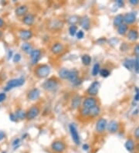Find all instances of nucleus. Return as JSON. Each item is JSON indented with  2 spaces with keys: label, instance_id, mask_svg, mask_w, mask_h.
<instances>
[{
  "label": "nucleus",
  "instance_id": "nucleus-1",
  "mask_svg": "<svg viewBox=\"0 0 139 153\" xmlns=\"http://www.w3.org/2000/svg\"><path fill=\"white\" fill-rule=\"evenodd\" d=\"M50 74V67L47 64H41L37 67L35 70V75L39 78H46Z\"/></svg>",
  "mask_w": 139,
  "mask_h": 153
},
{
  "label": "nucleus",
  "instance_id": "nucleus-2",
  "mask_svg": "<svg viewBox=\"0 0 139 153\" xmlns=\"http://www.w3.org/2000/svg\"><path fill=\"white\" fill-rule=\"evenodd\" d=\"M42 87L43 89L48 91H53L55 89H57L58 87V81L57 80L54 78V77H51L47 80L46 81L42 84Z\"/></svg>",
  "mask_w": 139,
  "mask_h": 153
},
{
  "label": "nucleus",
  "instance_id": "nucleus-3",
  "mask_svg": "<svg viewBox=\"0 0 139 153\" xmlns=\"http://www.w3.org/2000/svg\"><path fill=\"white\" fill-rule=\"evenodd\" d=\"M25 83V79L24 78H16V79H12L7 82L6 87H5V90H9L15 87H18L24 84Z\"/></svg>",
  "mask_w": 139,
  "mask_h": 153
},
{
  "label": "nucleus",
  "instance_id": "nucleus-4",
  "mask_svg": "<svg viewBox=\"0 0 139 153\" xmlns=\"http://www.w3.org/2000/svg\"><path fill=\"white\" fill-rule=\"evenodd\" d=\"M51 148H52V150L54 152L62 153L63 152L65 151L66 145L63 141L57 140V141H54V142L51 144Z\"/></svg>",
  "mask_w": 139,
  "mask_h": 153
},
{
  "label": "nucleus",
  "instance_id": "nucleus-5",
  "mask_svg": "<svg viewBox=\"0 0 139 153\" xmlns=\"http://www.w3.org/2000/svg\"><path fill=\"white\" fill-rule=\"evenodd\" d=\"M69 128H70V132L72 139H73V141H74V143L76 145H79L80 144V135H79V133L77 132L76 126L74 124H70Z\"/></svg>",
  "mask_w": 139,
  "mask_h": 153
},
{
  "label": "nucleus",
  "instance_id": "nucleus-6",
  "mask_svg": "<svg viewBox=\"0 0 139 153\" xmlns=\"http://www.w3.org/2000/svg\"><path fill=\"white\" fill-rule=\"evenodd\" d=\"M40 113V109L39 107L34 105L29 108L26 112V118L28 120H33L37 118Z\"/></svg>",
  "mask_w": 139,
  "mask_h": 153
},
{
  "label": "nucleus",
  "instance_id": "nucleus-7",
  "mask_svg": "<svg viewBox=\"0 0 139 153\" xmlns=\"http://www.w3.org/2000/svg\"><path fill=\"white\" fill-rule=\"evenodd\" d=\"M99 87H100V83L98 81H94L92 83L90 86L88 87L87 92L90 96H95L98 94L99 91Z\"/></svg>",
  "mask_w": 139,
  "mask_h": 153
},
{
  "label": "nucleus",
  "instance_id": "nucleus-8",
  "mask_svg": "<svg viewBox=\"0 0 139 153\" xmlns=\"http://www.w3.org/2000/svg\"><path fill=\"white\" fill-rule=\"evenodd\" d=\"M41 50H33L30 53V61L33 65H36L41 58Z\"/></svg>",
  "mask_w": 139,
  "mask_h": 153
},
{
  "label": "nucleus",
  "instance_id": "nucleus-9",
  "mask_svg": "<svg viewBox=\"0 0 139 153\" xmlns=\"http://www.w3.org/2000/svg\"><path fill=\"white\" fill-rule=\"evenodd\" d=\"M107 125V120L104 118H100L96 123V131L98 133H103L106 129Z\"/></svg>",
  "mask_w": 139,
  "mask_h": 153
},
{
  "label": "nucleus",
  "instance_id": "nucleus-10",
  "mask_svg": "<svg viewBox=\"0 0 139 153\" xmlns=\"http://www.w3.org/2000/svg\"><path fill=\"white\" fill-rule=\"evenodd\" d=\"M33 32L29 29H21L19 33V37L23 41H27L33 37Z\"/></svg>",
  "mask_w": 139,
  "mask_h": 153
},
{
  "label": "nucleus",
  "instance_id": "nucleus-11",
  "mask_svg": "<svg viewBox=\"0 0 139 153\" xmlns=\"http://www.w3.org/2000/svg\"><path fill=\"white\" fill-rule=\"evenodd\" d=\"M96 105H97V100L94 98H92V97L86 98L83 102V108L88 109V110H90V108Z\"/></svg>",
  "mask_w": 139,
  "mask_h": 153
},
{
  "label": "nucleus",
  "instance_id": "nucleus-12",
  "mask_svg": "<svg viewBox=\"0 0 139 153\" xmlns=\"http://www.w3.org/2000/svg\"><path fill=\"white\" fill-rule=\"evenodd\" d=\"M22 21L25 25L31 27L33 25L35 22V16L33 13H27L26 16H23Z\"/></svg>",
  "mask_w": 139,
  "mask_h": 153
},
{
  "label": "nucleus",
  "instance_id": "nucleus-13",
  "mask_svg": "<svg viewBox=\"0 0 139 153\" xmlns=\"http://www.w3.org/2000/svg\"><path fill=\"white\" fill-rule=\"evenodd\" d=\"M40 96V90L38 88H33L27 94V98L30 100H37Z\"/></svg>",
  "mask_w": 139,
  "mask_h": 153
},
{
  "label": "nucleus",
  "instance_id": "nucleus-14",
  "mask_svg": "<svg viewBox=\"0 0 139 153\" xmlns=\"http://www.w3.org/2000/svg\"><path fill=\"white\" fill-rule=\"evenodd\" d=\"M28 10H29V8L27 5H21L15 9V13L17 16H24L27 14Z\"/></svg>",
  "mask_w": 139,
  "mask_h": 153
},
{
  "label": "nucleus",
  "instance_id": "nucleus-15",
  "mask_svg": "<svg viewBox=\"0 0 139 153\" xmlns=\"http://www.w3.org/2000/svg\"><path fill=\"white\" fill-rule=\"evenodd\" d=\"M64 50V46L61 43H56L51 47V52L53 54H59Z\"/></svg>",
  "mask_w": 139,
  "mask_h": 153
},
{
  "label": "nucleus",
  "instance_id": "nucleus-16",
  "mask_svg": "<svg viewBox=\"0 0 139 153\" xmlns=\"http://www.w3.org/2000/svg\"><path fill=\"white\" fill-rule=\"evenodd\" d=\"M78 71H76V69L71 70V71H70V73H69L67 80H69L73 84H76V82L78 81Z\"/></svg>",
  "mask_w": 139,
  "mask_h": 153
},
{
  "label": "nucleus",
  "instance_id": "nucleus-17",
  "mask_svg": "<svg viewBox=\"0 0 139 153\" xmlns=\"http://www.w3.org/2000/svg\"><path fill=\"white\" fill-rule=\"evenodd\" d=\"M80 27L85 30H88L90 27V19L87 16H84L80 20Z\"/></svg>",
  "mask_w": 139,
  "mask_h": 153
},
{
  "label": "nucleus",
  "instance_id": "nucleus-18",
  "mask_svg": "<svg viewBox=\"0 0 139 153\" xmlns=\"http://www.w3.org/2000/svg\"><path fill=\"white\" fill-rule=\"evenodd\" d=\"M136 20V14L134 13H129L124 16V22L128 24L133 23Z\"/></svg>",
  "mask_w": 139,
  "mask_h": 153
},
{
  "label": "nucleus",
  "instance_id": "nucleus-19",
  "mask_svg": "<svg viewBox=\"0 0 139 153\" xmlns=\"http://www.w3.org/2000/svg\"><path fill=\"white\" fill-rule=\"evenodd\" d=\"M107 127H108V130L110 133H115L119 129V124L114 120L110 121V123L107 125Z\"/></svg>",
  "mask_w": 139,
  "mask_h": 153
},
{
  "label": "nucleus",
  "instance_id": "nucleus-20",
  "mask_svg": "<svg viewBox=\"0 0 139 153\" xmlns=\"http://www.w3.org/2000/svg\"><path fill=\"white\" fill-rule=\"evenodd\" d=\"M80 103H81V97L79 96V95H76L72 99L71 108L73 109H76V108H79V106L80 105Z\"/></svg>",
  "mask_w": 139,
  "mask_h": 153
},
{
  "label": "nucleus",
  "instance_id": "nucleus-21",
  "mask_svg": "<svg viewBox=\"0 0 139 153\" xmlns=\"http://www.w3.org/2000/svg\"><path fill=\"white\" fill-rule=\"evenodd\" d=\"M63 22L59 19H54L50 24V27L52 29H60L63 27Z\"/></svg>",
  "mask_w": 139,
  "mask_h": 153
},
{
  "label": "nucleus",
  "instance_id": "nucleus-22",
  "mask_svg": "<svg viewBox=\"0 0 139 153\" xmlns=\"http://www.w3.org/2000/svg\"><path fill=\"white\" fill-rule=\"evenodd\" d=\"M138 32L136 29H131L129 30L128 34V38L131 41H135L138 38Z\"/></svg>",
  "mask_w": 139,
  "mask_h": 153
},
{
  "label": "nucleus",
  "instance_id": "nucleus-23",
  "mask_svg": "<svg viewBox=\"0 0 139 153\" xmlns=\"http://www.w3.org/2000/svg\"><path fill=\"white\" fill-rule=\"evenodd\" d=\"M100 112V108L98 105H96L93 107L89 110V116L90 117H97L99 115Z\"/></svg>",
  "mask_w": 139,
  "mask_h": 153
},
{
  "label": "nucleus",
  "instance_id": "nucleus-24",
  "mask_svg": "<svg viewBox=\"0 0 139 153\" xmlns=\"http://www.w3.org/2000/svg\"><path fill=\"white\" fill-rule=\"evenodd\" d=\"M15 115H16V118L19 119V120H23V119L26 118V112L22 108H19L16 110Z\"/></svg>",
  "mask_w": 139,
  "mask_h": 153
},
{
  "label": "nucleus",
  "instance_id": "nucleus-25",
  "mask_svg": "<svg viewBox=\"0 0 139 153\" xmlns=\"http://www.w3.org/2000/svg\"><path fill=\"white\" fill-rule=\"evenodd\" d=\"M21 49L23 50L24 52L28 54H30L32 51H33V47L30 43H24L21 46Z\"/></svg>",
  "mask_w": 139,
  "mask_h": 153
},
{
  "label": "nucleus",
  "instance_id": "nucleus-26",
  "mask_svg": "<svg viewBox=\"0 0 139 153\" xmlns=\"http://www.w3.org/2000/svg\"><path fill=\"white\" fill-rule=\"evenodd\" d=\"M124 22V16L119 14L118 16H116L114 17V27H118L119 26H121V24H123Z\"/></svg>",
  "mask_w": 139,
  "mask_h": 153
},
{
  "label": "nucleus",
  "instance_id": "nucleus-27",
  "mask_svg": "<svg viewBox=\"0 0 139 153\" xmlns=\"http://www.w3.org/2000/svg\"><path fill=\"white\" fill-rule=\"evenodd\" d=\"M69 73H70V70L67 68H62L61 71H59V76H60V77L62 78V79L66 80L68 78Z\"/></svg>",
  "mask_w": 139,
  "mask_h": 153
},
{
  "label": "nucleus",
  "instance_id": "nucleus-28",
  "mask_svg": "<svg viewBox=\"0 0 139 153\" xmlns=\"http://www.w3.org/2000/svg\"><path fill=\"white\" fill-rule=\"evenodd\" d=\"M134 60H131V59H127L126 61L124 62V66L128 70L131 71L134 68Z\"/></svg>",
  "mask_w": 139,
  "mask_h": 153
},
{
  "label": "nucleus",
  "instance_id": "nucleus-29",
  "mask_svg": "<svg viewBox=\"0 0 139 153\" xmlns=\"http://www.w3.org/2000/svg\"><path fill=\"white\" fill-rule=\"evenodd\" d=\"M81 61L84 65H85V66H89L90 63H91V57H90V56H89L88 54H84V55L82 56Z\"/></svg>",
  "mask_w": 139,
  "mask_h": 153
},
{
  "label": "nucleus",
  "instance_id": "nucleus-30",
  "mask_svg": "<svg viewBox=\"0 0 139 153\" xmlns=\"http://www.w3.org/2000/svg\"><path fill=\"white\" fill-rule=\"evenodd\" d=\"M128 26L126 24H121L118 27V32L120 35H124L128 32Z\"/></svg>",
  "mask_w": 139,
  "mask_h": 153
},
{
  "label": "nucleus",
  "instance_id": "nucleus-31",
  "mask_svg": "<svg viewBox=\"0 0 139 153\" xmlns=\"http://www.w3.org/2000/svg\"><path fill=\"white\" fill-rule=\"evenodd\" d=\"M125 148L129 152H131V151H133L134 148V141L132 139H128L127 140L126 143H125Z\"/></svg>",
  "mask_w": 139,
  "mask_h": 153
},
{
  "label": "nucleus",
  "instance_id": "nucleus-32",
  "mask_svg": "<svg viewBox=\"0 0 139 153\" xmlns=\"http://www.w3.org/2000/svg\"><path fill=\"white\" fill-rule=\"evenodd\" d=\"M100 64L98 63H96L93 67V69H92V75L94 76H96L97 74L100 73Z\"/></svg>",
  "mask_w": 139,
  "mask_h": 153
},
{
  "label": "nucleus",
  "instance_id": "nucleus-33",
  "mask_svg": "<svg viewBox=\"0 0 139 153\" xmlns=\"http://www.w3.org/2000/svg\"><path fill=\"white\" fill-rule=\"evenodd\" d=\"M78 22H79V17L76 16H70V17L68 19V23L70 24L71 26L75 25V24H76V23H78Z\"/></svg>",
  "mask_w": 139,
  "mask_h": 153
},
{
  "label": "nucleus",
  "instance_id": "nucleus-34",
  "mask_svg": "<svg viewBox=\"0 0 139 153\" xmlns=\"http://www.w3.org/2000/svg\"><path fill=\"white\" fill-rule=\"evenodd\" d=\"M77 33V27L75 26V25H73V26H70V28H69V33L71 37H74L76 34Z\"/></svg>",
  "mask_w": 139,
  "mask_h": 153
},
{
  "label": "nucleus",
  "instance_id": "nucleus-35",
  "mask_svg": "<svg viewBox=\"0 0 139 153\" xmlns=\"http://www.w3.org/2000/svg\"><path fill=\"white\" fill-rule=\"evenodd\" d=\"M99 74H100V76H102V77H108L109 75H110V71H108V69H102V70H100V73Z\"/></svg>",
  "mask_w": 139,
  "mask_h": 153
},
{
  "label": "nucleus",
  "instance_id": "nucleus-36",
  "mask_svg": "<svg viewBox=\"0 0 139 153\" xmlns=\"http://www.w3.org/2000/svg\"><path fill=\"white\" fill-rule=\"evenodd\" d=\"M134 61V71H136V73L139 74V57H137Z\"/></svg>",
  "mask_w": 139,
  "mask_h": 153
},
{
  "label": "nucleus",
  "instance_id": "nucleus-37",
  "mask_svg": "<svg viewBox=\"0 0 139 153\" xmlns=\"http://www.w3.org/2000/svg\"><path fill=\"white\" fill-rule=\"evenodd\" d=\"M21 55L19 53H16L15 55L13 56V61L14 63H19V61H21Z\"/></svg>",
  "mask_w": 139,
  "mask_h": 153
},
{
  "label": "nucleus",
  "instance_id": "nucleus-38",
  "mask_svg": "<svg viewBox=\"0 0 139 153\" xmlns=\"http://www.w3.org/2000/svg\"><path fill=\"white\" fill-rule=\"evenodd\" d=\"M80 114L82 116L84 117H87L89 116V110L88 109H86V108H82L80 110Z\"/></svg>",
  "mask_w": 139,
  "mask_h": 153
},
{
  "label": "nucleus",
  "instance_id": "nucleus-39",
  "mask_svg": "<svg viewBox=\"0 0 139 153\" xmlns=\"http://www.w3.org/2000/svg\"><path fill=\"white\" fill-rule=\"evenodd\" d=\"M76 37H77V39H79V40H81V39H83L84 37V33L82 30H79V31H77V33H76Z\"/></svg>",
  "mask_w": 139,
  "mask_h": 153
},
{
  "label": "nucleus",
  "instance_id": "nucleus-40",
  "mask_svg": "<svg viewBox=\"0 0 139 153\" xmlns=\"http://www.w3.org/2000/svg\"><path fill=\"white\" fill-rule=\"evenodd\" d=\"M6 99V94L5 93H0V103L3 102Z\"/></svg>",
  "mask_w": 139,
  "mask_h": 153
},
{
  "label": "nucleus",
  "instance_id": "nucleus-41",
  "mask_svg": "<svg viewBox=\"0 0 139 153\" xmlns=\"http://www.w3.org/2000/svg\"><path fill=\"white\" fill-rule=\"evenodd\" d=\"M135 96H134V100H136V101H138L139 100V88L138 87H136L135 88Z\"/></svg>",
  "mask_w": 139,
  "mask_h": 153
},
{
  "label": "nucleus",
  "instance_id": "nucleus-42",
  "mask_svg": "<svg viewBox=\"0 0 139 153\" xmlns=\"http://www.w3.org/2000/svg\"><path fill=\"white\" fill-rule=\"evenodd\" d=\"M9 118H10L12 122H16V121H17V118H16L15 114L13 113H11L10 114H9Z\"/></svg>",
  "mask_w": 139,
  "mask_h": 153
},
{
  "label": "nucleus",
  "instance_id": "nucleus-43",
  "mask_svg": "<svg viewBox=\"0 0 139 153\" xmlns=\"http://www.w3.org/2000/svg\"><path fill=\"white\" fill-rule=\"evenodd\" d=\"M134 53H135V55H136L138 57H139V44H138V45L134 47Z\"/></svg>",
  "mask_w": 139,
  "mask_h": 153
},
{
  "label": "nucleus",
  "instance_id": "nucleus-44",
  "mask_svg": "<svg viewBox=\"0 0 139 153\" xmlns=\"http://www.w3.org/2000/svg\"><path fill=\"white\" fill-rule=\"evenodd\" d=\"M134 137L136 138L137 139H139V126L134 131Z\"/></svg>",
  "mask_w": 139,
  "mask_h": 153
},
{
  "label": "nucleus",
  "instance_id": "nucleus-45",
  "mask_svg": "<svg viewBox=\"0 0 139 153\" xmlns=\"http://www.w3.org/2000/svg\"><path fill=\"white\" fill-rule=\"evenodd\" d=\"M129 3H131V5H138V4H139V1L138 0H130V1H129Z\"/></svg>",
  "mask_w": 139,
  "mask_h": 153
},
{
  "label": "nucleus",
  "instance_id": "nucleus-46",
  "mask_svg": "<svg viewBox=\"0 0 139 153\" xmlns=\"http://www.w3.org/2000/svg\"><path fill=\"white\" fill-rule=\"evenodd\" d=\"M5 138V132L3 131H0V141H2Z\"/></svg>",
  "mask_w": 139,
  "mask_h": 153
},
{
  "label": "nucleus",
  "instance_id": "nucleus-47",
  "mask_svg": "<svg viewBox=\"0 0 139 153\" xmlns=\"http://www.w3.org/2000/svg\"><path fill=\"white\" fill-rule=\"evenodd\" d=\"M5 21L3 20V19H2L1 17H0V29L5 27Z\"/></svg>",
  "mask_w": 139,
  "mask_h": 153
},
{
  "label": "nucleus",
  "instance_id": "nucleus-48",
  "mask_svg": "<svg viewBox=\"0 0 139 153\" xmlns=\"http://www.w3.org/2000/svg\"><path fill=\"white\" fill-rule=\"evenodd\" d=\"M19 138H16L13 142V146H16V145H19Z\"/></svg>",
  "mask_w": 139,
  "mask_h": 153
},
{
  "label": "nucleus",
  "instance_id": "nucleus-49",
  "mask_svg": "<svg viewBox=\"0 0 139 153\" xmlns=\"http://www.w3.org/2000/svg\"><path fill=\"white\" fill-rule=\"evenodd\" d=\"M116 3L118 4L120 7H122V6H124V2L123 1H121V0H118L117 2H116Z\"/></svg>",
  "mask_w": 139,
  "mask_h": 153
},
{
  "label": "nucleus",
  "instance_id": "nucleus-50",
  "mask_svg": "<svg viewBox=\"0 0 139 153\" xmlns=\"http://www.w3.org/2000/svg\"><path fill=\"white\" fill-rule=\"evenodd\" d=\"M89 148H90V146L87 144H84L83 145V149L85 151H87V150H89Z\"/></svg>",
  "mask_w": 139,
  "mask_h": 153
},
{
  "label": "nucleus",
  "instance_id": "nucleus-51",
  "mask_svg": "<svg viewBox=\"0 0 139 153\" xmlns=\"http://www.w3.org/2000/svg\"><path fill=\"white\" fill-rule=\"evenodd\" d=\"M12 57H13V51H12V50H9L8 54V59H10Z\"/></svg>",
  "mask_w": 139,
  "mask_h": 153
},
{
  "label": "nucleus",
  "instance_id": "nucleus-52",
  "mask_svg": "<svg viewBox=\"0 0 139 153\" xmlns=\"http://www.w3.org/2000/svg\"><path fill=\"white\" fill-rule=\"evenodd\" d=\"M3 32H2V31H1V30H0V39H1L2 37H3Z\"/></svg>",
  "mask_w": 139,
  "mask_h": 153
},
{
  "label": "nucleus",
  "instance_id": "nucleus-53",
  "mask_svg": "<svg viewBox=\"0 0 139 153\" xmlns=\"http://www.w3.org/2000/svg\"><path fill=\"white\" fill-rule=\"evenodd\" d=\"M3 153H6V152H3Z\"/></svg>",
  "mask_w": 139,
  "mask_h": 153
}]
</instances>
